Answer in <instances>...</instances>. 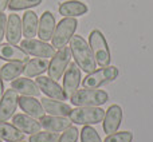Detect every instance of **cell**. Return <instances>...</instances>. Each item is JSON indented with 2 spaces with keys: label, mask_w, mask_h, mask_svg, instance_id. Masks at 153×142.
<instances>
[{
  "label": "cell",
  "mask_w": 153,
  "mask_h": 142,
  "mask_svg": "<svg viewBox=\"0 0 153 142\" xmlns=\"http://www.w3.org/2000/svg\"><path fill=\"white\" fill-rule=\"evenodd\" d=\"M70 51H71V56L74 58L75 63L82 71L86 74L93 72L97 69V62L94 59L93 51L90 48L89 43L81 36V35H73L70 39Z\"/></svg>",
  "instance_id": "obj_1"
},
{
  "label": "cell",
  "mask_w": 153,
  "mask_h": 142,
  "mask_svg": "<svg viewBox=\"0 0 153 142\" xmlns=\"http://www.w3.org/2000/svg\"><path fill=\"white\" fill-rule=\"evenodd\" d=\"M105 117V110L100 106H76V109H71L70 111V121L73 124L87 126V125H97L101 124Z\"/></svg>",
  "instance_id": "obj_2"
},
{
  "label": "cell",
  "mask_w": 153,
  "mask_h": 142,
  "mask_svg": "<svg viewBox=\"0 0 153 142\" xmlns=\"http://www.w3.org/2000/svg\"><path fill=\"white\" fill-rule=\"evenodd\" d=\"M118 76V69L116 66H103L95 69L93 72L87 74L82 81V89H100L110 82L116 81Z\"/></svg>",
  "instance_id": "obj_3"
},
{
  "label": "cell",
  "mask_w": 153,
  "mask_h": 142,
  "mask_svg": "<svg viewBox=\"0 0 153 142\" xmlns=\"http://www.w3.org/2000/svg\"><path fill=\"white\" fill-rule=\"evenodd\" d=\"M109 95L105 90L82 89L70 95V102L74 106H102L108 102Z\"/></svg>",
  "instance_id": "obj_4"
},
{
  "label": "cell",
  "mask_w": 153,
  "mask_h": 142,
  "mask_svg": "<svg viewBox=\"0 0 153 142\" xmlns=\"http://www.w3.org/2000/svg\"><path fill=\"white\" fill-rule=\"evenodd\" d=\"M89 46L93 51L94 59L98 66H109L111 62L110 50H109L108 42H106L103 34L100 30H93L89 35Z\"/></svg>",
  "instance_id": "obj_5"
},
{
  "label": "cell",
  "mask_w": 153,
  "mask_h": 142,
  "mask_svg": "<svg viewBox=\"0 0 153 142\" xmlns=\"http://www.w3.org/2000/svg\"><path fill=\"white\" fill-rule=\"evenodd\" d=\"M76 26H78V21L75 18H65L56 24L54 35L51 38V42L55 50L65 47L70 42L76 30Z\"/></svg>",
  "instance_id": "obj_6"
},
{
  "label": "cell",
  "mask_w": 153,
  "mask_h": 142,
  "mask_svg": "<svg viewBox=\"0 0 153 142\" xmlns=\"http://www.w3.org/2000/svg\"><path fill=\"white\" fill-rule=\"evenodd\" d=\"M71 51L70 47H62L54 54V56L51 58L50 63H48V76L54 81H58L63 76L65 71H66L67 66L70 63V59H71Z\"/></svg>",
  "instance_id": "obj_7"
},
{
  "label": "cell",
  "mask_w": 153,
  "mask_h": 142,
  "mask_svg": "<svg viewBox=\"0 0 153 142\" xmlns=\"http://www.w3.org/2000/svg\"><path fill=\"white\" fill-rule=\"evenodd\" d=\"M20 47L23 48L28 55L35 56V58L51 59L54 56V54L56 53L53 44H48L47 42H43V40H40V39L38 40V39H35V38L22 40Z\"/></svg>",
  "instance_id": "obj_8"
},
{
  "label": "cell",
  "mask_w": 153,
  "mask_h": 142,
  "mask_svg": "<svg viewBox=\"0 0 153 142\" xmlns=\"http://www.w3.org/2000/svg\"><path fill=\"white\" fill-rule=\"evenodd\" d=\"M36 84L39 87L40 92L46 94L48 98H53V99H58V101H67L69 99V94L63 90V87L58 83L56 81L51 79L50 76H43L39 75L36 76Z\"/></svg>",
  "instance_id": "obj_9"
},
{
  "label": "cell",
  "mask_w": 153,
  "mask_h": 142,
  "mask_svg": "<svg viewBox=\"0 0 153 142\" xmlns=\"http://www.w3.org/2000/svg\"><path fill=\"white\" fill-rule=\"evenodd\" d=\"M122 118H124V111H122L121 106L120 105L109 106V109L105 111V117L102 119L103 133H106V134L116 133L121 126Z\"/></svg>",
  "instance_id": "obj_10"
},
{
  "label": "cell",
  "mask_w": 153,
  "mask_h": 142,
  "mask_svg": "<svg viewBox=\"0 0 153 142\" xmlns=\"http://www.w3.org/2000/svg\"><path fill=\"white\" fill-rule=\"evenodd\" d=\"M18 99L19 95L13 89L4 91V95L0 101V122H7L13 117L18 107Z\"/></svg>",
  "instance_id": "obj_11"
},
{
  "label": "cell",
  "mask_w": 153,
  "mask_h": 142,
  "mask_svg": "<svg viewBox=\"0 0 153 142\" xmlns=\"http://www.w3.org/2000/svg\"><path fill=\"white\" fill-rule=\"evenodd\" d=\"M28 54L22 47H18L16 44L11 43H0V59L5 62H20L27 63L30 61Z\"/></svg>",
  "instance_id": "obj_12"
},
{
  "label": "cell",
  "mask_w": 153,
  "mask_h": 142,
  "mask_svg": "<svg viewBox=\"0 0 153 142\" xmlns=\"http://www.w3.org/2000/svg\"><path fill=\"white\" fill-rule=\"evenodd\" d=\"M81 69L75 62H70L63 74V90L69 95L74 94L81 84Z\"/></svg>",
  "instance_id": "obj_13"
},
{
  "label": "cell",
  "mask_w": 153,
  "mask_h": 142,
  "mask_svg": "<svg viewBox=\"0 0 153 142\" xmlns=\"http://www.w3.org/2000/svg\"><path fill=\"white\" fill-rule=\"evenodd\" d=\"M18 106L24 111V114L32 117V118L40 119L43 115H46V111L43 109L40 101L36 99V97H27L20 95L18 99Z\"/></svg>",
  "instance_id": "obj_14"
},
{
  "label": "cell",
  "mask_w": 153,
  "mask_h": 142,
  "mask_svg": "<svg viewBox=\"0 0 153 142\" xmlns=\"http://www.w3.org/2000/svg\"><path fill=\"white\" fill-rule=\"evenodd\" d=\"M40 127L46 130V132H53V133H61L66 130L67 127L71 126L73 122L70 121L69 117H56V115H43L39 119Z\"/></svg>",
  "instance_id": "obj_15"
},
{
  "label": "cell",
  "mask_w": 153,
  "mask_h": 142,
  "mask_svg": "<svg viewBox=\"0 0 153 142\" xmlns=\"http://www.w3.org/2000/svg\"><path fill=\"white\" fill-rule=\"evenodd\" d=\"M23 36L22 31V19L18 13L12 12L7 18V27H5V39L11 44H18Z\"/></svg>",
  "instance_id": "obj_16"
},
{
  "label": "cell",
  "mask_w": 153,
  "mask_h": 142,
  "mask_svg": "<svg viewBox=\"0 0 153 142\" xmlns=\"http://www.w3.org/2000/svg\"><path fill=\"white\" fill-rule=\"evenodd\" d=\"M56 21L54 15L50 11H45L39 19V24H38V38L43 42H48L51 40L55 31Z\"/></svg>",
  "instance_id": "obj_17"
},
{
  "label": "cell",
  "mask_w": 153,
  "mask_h": 142,
  "mask_svg": "<svg viewBox=\"0 0 153 142\" xmlns=\"http://www.w3.org/2000/svg\"><path fill=\"white\" fill-rule=\"evenodd\" d=\"M43 109H45L46 114L48 115H56V117H69L71 107H70L67 103L62 102L58 99H53V98H42L40 99Z\"/></svg>",
  "instance_id": "obj_18"
},
{
  "label": "cell",
  "mask_w": 153,
  "mask_h": 142,
  "mask_svg": "<svg viewBox=\"0 0 153 142\" xmlns=\"http://www.w3.org/2000/svg\"><path fill=\"white\" fill-rule=\"evenodd\" d=\"M12 125H15L24 134H34L40 132V124L36 118L27 115V114H16L12 117Z\"/></svg>",
  "instance_id": "obj_19"
},
{
  "label": "cell",
  "mask_w": 153,
  "mask_h": 142,
  "mask_svg": "<svg viewBox=\"0 0 153 142\" xmlns=\"http://www.w3.org/2000/svg\"><path fill=\"white\" fill-rule=\"evenodd\" d=\"M11 89H13L18 94L27 95V97H39L40 90L36 82L31 81L30 78H16L11 81Z\"/></svg>",
  "instance_id": "obj_20"
},
{
  "label": "cell",
  "mask_w": 153,
  "mask_h": 142,
  "mask_svg": "<svg viewBox=\"0 0 153 142\" xmlns=\"http://www.w3.org/2000/svg\"><path fill=\"white\" fill-rule=\"evenodd\" d=\"M89 7L79 0H67L59 5V13L65 18H75L87 13Z\"/></svg>",
  "instance_id": "obj_21"
},
{
  "label": "cell",
  "mask_w": 153,
  "mask_h": 142,
  "mask_svg": "<svg viewBox=\"0 0 153 142\" xmlns=\"http://www.w3.org/2000/svg\"><path fill=\"white\" fill-rule=\"evenodd\" d=\"M38 15L34 11H26L22 18V31L26 39H32L38 35Z\"/></svg>",
  "instance_id": "obj_22"
},
{
  "label": "cell",
  "mask_w": 153,
  "mask_h": 142,
  "mask_svg": "<svg viewBox=\"0 0 153 142\" xmlns=\"http://www.w3.org/2000/svg\"><path fill=\"white\" fill-rule=\"evenodd\" d=\"M48 59L46 58H34L30 59L27 63H24L23 74L27 78H35V76L42 75L48 69Z\"/></svg>",
  "instance_id": "obj_23"
},
{
  "label": "cell",
  "mask_w": 153,
  "mask_h": 142,
  "mask_svg": "<svg viewBox=\"0 0 153 142\" xmlns=\"http://www.w3.org/2000/svg\"><path fill=\"white\" fill-rule=\"evenodd\" d=\"M24 133H22L15 125L8 122H0V138L5 142H18L24 140Z\"/></svg>",
  "instance_id": "obj_24"
},
{
  "label": "cell",
  "mask_w": 153,
  "mask_h": 142,
  "mask_svg": "<svg viewBox=\"0 0 153 142\" xmlns=\"http://www.w3.org/2000/svg\"><path fill=\"white\" fill-rule=\"evenodd\" d=\"M23 70H24V63H20V62H7L4 66L0 67V75H1L3 81L11 82L18 78L19 75H22Z\"/></svg>",
  "instance_id": "obj_25"
},
{
  "label": "cell",
  "mask_w": 153,
  "mask_h": 142,
  "mask_svg": "<svg viewBox=\"0 0 153 142\" xmlns=\"http://www.w3.org/2000/svg\"><path fill=\"white\" fill-rule=\"evenodd\" d=\"M39 4H42V0H10L8 8L11 11H23L28 10L32 7H38Z\"/></svg>",
  "instance_id": "obj_26"
},
{
  "label": "cell",
  "mask_w": 153,
  "mask_h": 142,
  "mask_svg": "<svg viewBox=\"0 0 153 142\" xmlns=\"http://www.w3.org/2000/svg\"><path fill=\"white\" fill-rule=\"evenodd\" d=\"M59 138L58 133L53 132H38L30 135L28 142H56Z\"/></svg>",
  "instance_id": "obj_27"
},
{
  "label": "cell",
  "mask_w": 153,
  "mask_h": 142,
  "mask_svg": "<svg viewBox=\"0 0 153 142\" xmlns=\"http://www.w3.org/2000/svg\"><path fill=\"white\" fill-rule=\"evenodd\" d=\"M81 142H102L100 134L90 125L83 126L81 130Z\"/></svg>",
  "instance_id": "obj_28"
},
{
  "label": "cell",
  "mask_w": 153,
  "mask_h": 142,
  "mask_svg": "<svg viewBox=\"0 0 153 142\" xmlns=\"http://www.w3.org/2000/svg\"><path fill=\"white\" fill-rule=\"evenodd\" d=\"M133 133L132 132H116L108 134L103 142H132Z\"/></svg>",
  "instance_id": "obj_29"
},
{
  "label": "cell",
  "mask_w": 153,
  "mask_h": 142,
  "mask_svg": "<svg viewBox=\"0 0 153 142\" xmlns=\"http://www.w3.org/2000/svg\"><path fill=\"white\" fill-rule=\"evenodd\" d=\"M79 137V130L75 126H70L66 130H63V133L61 134V137L58 138L56 142H76Z\"/></svg>",
  "instance_id": "obj_30"
},
{
  "label": "cell",
  "mask_w": 153,
  "mask_h": 142,
  "mask_svg": "<svg viewBox=\"0 0 153 142\" xmlns=\"http://www.w3.org/2000/svg\"><path fill=\"white\" fill-rule=\"evenodd\" d=\"M5 27H7V16L4 12H0V43L5 36Z\"/></svg>",
  "instance_id": "obj_31"
},
{
  "label": "cell",
  "mask_w": 153,
  "mask_h": 142,
  "mask_svg": "<svg viewBox=\"0 0 153 142\" xmlns=\"http://www.w3.org/2000/svg\"><path fill=\"white\" fill-rule=\"evenodd\" d=\"M10 0H0V12H4L5 8H8Z\"/></svg>",
  "instance_id": "obj_32"
},
{
  "label": "cell",
  "mask_w": 153,
  "mask_h": 142,
  "mask_svg": "<svg viewBox=\"0 0 153 142\" xmlns=\"http://www.w3.org/2000/svg\"><path fill=\"white\" fill-rule=\"evenodd\" d=\"M4 84H3V79H1V75H0V101H1L3 95H4Z\"/></svg>",
  "instance_id": "obj_33"
},
{
  "label": "cell",
  "mask_w": 153,
  "mask_h": 142,
  "mask_svg": "<svg viewBox=\"0 0 153 142\" xmlns=\"http://www.w3.org/2000/svg\"><path fill=\"white\" fill-rule=\"evenodd\" d=\"M18 142H26V141H24V140H23V141H18Z\"/></svg>",
  "instance_id": "obj_34"
},
{
  "label": "cell",
  "mask_w": 153,
  "mask_h": 142,
  "mask_svg": "<svg viewBox=\"0 0 153 142\" xmlns=\"http://www.w3.org/2000/svg\"><path fill=\"white\" fill-rule=\"evenodd\" d=\"M0 142H3V140H1V138H0Z\"/></svg>",
  "instance_id": "obj_35"
}]
</instances>
